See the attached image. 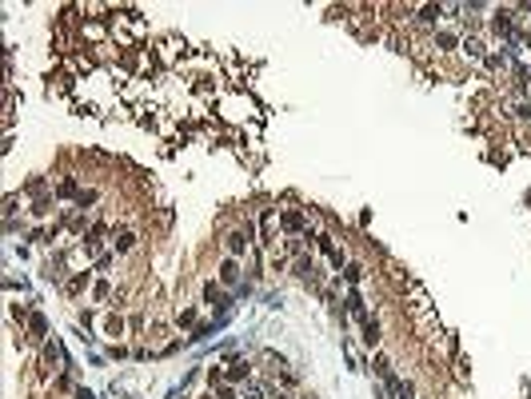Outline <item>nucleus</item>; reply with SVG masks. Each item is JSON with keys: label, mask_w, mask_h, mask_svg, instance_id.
Here are the masks:
<instances>
[{"label": "nucleus", "mask_w": 531, "mask_h": 399, "mask_svg": "<svg viewBox=\"0 0 531 399\" xmlns=\"http://www.w3.org/2000/svg\"><path fill=\"white\" fill-rule=\"evenodd\" d=\"M220 108H224V116H228V120H248V116H256V120H260L256 104H252L248 96H240V92H232L228 100H220Z\"/></svg>", "instance_id": "nucleus-1"}, {"label": "nucleus", "mask_w": 531, "mask_h": 399, "mask_svg": "<svg viewBox=\"0 0 531 399\" xmlns=\"http://www.w3.org/2000/svg\"><path fill=\"white\" fill-rule=\"evenodd\" d=\"M224 284H236V264H224Z\"/></svg>", "instance_id": "nucleus-2"}]
</instances>
